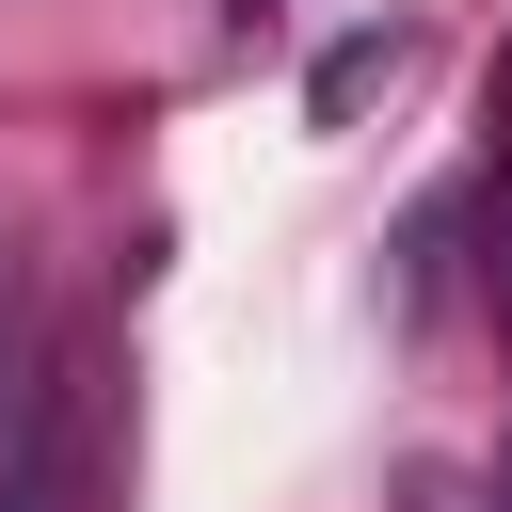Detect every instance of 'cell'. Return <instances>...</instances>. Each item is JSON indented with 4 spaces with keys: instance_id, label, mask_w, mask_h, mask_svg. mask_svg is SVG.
<instances>
[{
    "instance_id": "3957f363",
    "label": "cell",
    "mask_w": 512,
    "mask_h": 512,
    "mask_svg": "<svg viewBox=\"0 0 512 512\" xmlns=\"http://www.w3.org/2000/svg\"><path fill=\"white\" fill-rule=\"evenodd\" d=\"M400 512H512V496H480L464 464H416V480H400Z\"/></svg>"
},
{
    "instance_id": "7a4b0ae2",
    "label": "cell",
    "mask_w": 512,
    "mask_h": 512,
    "mask_svg": "<svg viewBox=\"0 0 512 512\" xmlns=\"http://www.w3.org/2000/svg\"><path fill=\"white\" fill-rule=\"evenodd\" d=\"M384 64H400V32H352V48H320V112H352Z\"/></svg>"
},
{
    "instance_id": "277c9868",
    "label": "cell",
    "mask_w": 512,
    "mask_h": 512,
    "mask_svg": "<svg viewBox=\"0 0 512 512\" xmlns=\"http://www.w3.org/2000/svg\"><path fill=\"white\" fill-rule=\"evenodd\" d=\"M224 16H256V0H224Z\"/></svg>"
},
{
    "instance_id": "6da1fadb",
    "label": "cell",
    "mask_w": 512,
    "mask_h": 512,
    "mask_svg": "<svg viewBox=\"0 0 512 512\" xmlns=\"http://www.w3.org/2000/svg\"><path fill=\"white\" fill-rule=\"evenodd\" d=\"M112 496H128V384H112V336L80 320L0 416V512H112Z\"/></svg>"
}]
</instances>
